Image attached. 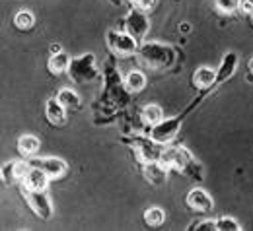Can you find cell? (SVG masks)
Returning a JSON list of instances; mask_svg holds the SVG:
<instances>
[{
	"label": "cell",
	"instance_id": "obj_1",
	"mask_svg": "<svg viewBox=\"0 0 253 231\" xmlns=\"http://www.w3.org/2000/svg\"><path fill=\"white\" fill-rule=\"evenodd\" d=\"M138 39H134L130 33H117V32H109L107 33V43H109V49L121 57V59H126L130 55L136 53L138 49Z\"/></svg>",
	"mask_w": 253,
	"mask_h": 231
},
{
	"label": "cell",
	"instance_id": "obj_2",
	"mask_svg": "<svg viewBox=\"0 0 253 231\" xmlns=\"http://www.w3.org/2000/svg\"><path fill=\"white\" fill-rule=\"evenodd\" d=\"M179 127H181V121H179V119H164L162 123L152 127L150 138L156 140L158 144H166V142H169L171 138H175Z\"/></svg>",
	"mask_w": 253,
	"mask_h": 231
},
{
	"label": "cell",
	"instance_id": "obj_3",
	"mask_svg": "<svg viewBox=\"0 0 253 231\" xmlns=\"http://www.w3.org/2000/svg\"><path fill=\"white\" fill-rule=\"evenodd\" d=\"M26 198H28V204L32 206V210L43 220L51 218V212H53V206H51V200L45 195V191H30L26 189Z\"/></svg>",
	"mask_w": 253,
	"mask_h": 231
},
{
	"label": "cell",
	"instance_id": "obj_4",
	"mask_svg": "<svg viewBox=\"0 0 253 231\" xmlns=\"http://www.w3.org/2000/svg\"><path fill=\"white\" fill-rule=\"evenodd\" d=\"M189 154L185 148H177V146H169L162 152V158H160V164L164 165L166 169L168 167H175V169H185L189 164Z\"/></svg>",
	"mask_w": 253,
	"mask_h": 231
},
{
	"label": "cell",
	"instance_id": "obj_5",
	"mask_svg": "<svg viewBox=\"0 0 253 231\" xmlns=\"http://www.w3.org/2000/svg\"><path fill=\"white\" fill-rule=\"evenodd\" d=\"M126 33H130L134 39H142L148 32V18L142 14V10H134L126 18Z\"/></svg>",
	"mask_w": 253,
	"mask_h": 231
},
{
	"label": "cell",
	"instance_id": "obj_6",
	"mask_svg": "<svg viewBox=\"0 0 253 231\" xmlns=\"http://www.w3.org/2000/svg\"><path fill=\"white\" fill-rule=\"evenodd\" d=\"M30 164H32L33 167L43 169L51 179L63 177L64 171H66V164H64L63 160H59V158H39V160H32Z\"/></svg>",
	"mask_w": 253,
	"mask_h": 231
},
{
	"label": "cell",
	"instance_id": "obj_7",
	"mask_svg": "<svg viewBox=\"0 0 253 231\" xmlns=\"http://www.w3.org/2000/svg\"><path fill=\"white\" fill-rule=\"evenodd\" d=\"M187 206L193 208V210H197V212H211L212 206H214V202H212V198L209 197L207 191L193 189L189 195H187Z\"/></svg>",
	"mask_w": 253,
	"mask_h": 231
},
{
	"label": "cell",
	"instance_id": "obj_8",
	"mask_svg": "<svg viewBox=\"0 0 253 231\" xmlns=\"http://www.w3.org/2000/svg\"><path fill=\"white\" fill-rule=\"evenodd\" d=\"M94 61V55H84L80 61H76L74 65H70V74L74 80L78 82H84V80H90L94 76V68H92V63Z\"/></svg>",
	"mask_w": 253,
	"mask_h": 231
},
{
	"label": "cell",
	"instance_id": "obj_9",
	"mask_svg": "<svg viewBox=\"0 0 253 231\" xmlns=\"http://www.w3.org/2000/svg\"><path fill=\"white\" fill-rule=\"evenodd\" d=\"M49 175L43 171V169H39V167H33L30 169V173L24 177V187L26 189H30V191H45L47 189V185H49Z\"/></svg>",
	"mask_w": 253,
	"mask_h": 231
},
{
	"label": "cell",
	"instance_id": "obj_10",
	"mask_svg": "<svg viewBox=\"0 0 253 231\" xmlns=\"http://www.w3.org/2000/svg\"><path fill=\"white\" fill-rule=\"evenodd\" d=\"M64 109L66 107H64L59 99H49L47 105H45V115H47L49 123H53V125H64V119H66Z\"/></svg>",
	"mask_w": 253,
	"mask_h": 231
},
{
	"label": "cell",
	"instance_id": "obj_11",
	"mask_svg": "<svg viewBox=\"0 0 253 231\" xmlns=\"http://www.w3.org/2000/svg\"><path fill=\"white\" fill-rule=\"evenodd\" d=\"M162 152H164V150H160L158 142H156V140H150V142H142V144H140L138 156H140L146 164H152V162H160Z\"/></svg>",
	"mask_w": 253,
	"mask_h": 231
},
{
	"label": "cell",
	"instance_id": "obj_12",
	"mask_svg": "<svg viewBox=\"0 0 253 231\" xmlns=\"http://www.w3.org/2000/svg\"><path fill=\"white\" fill-rule=\"evenodd\" d=\"M195 86L199 88H211L214 82H216V70L209 68V66H201L197 72H195V78H193Z\"/></svg>",
	"mask_w": 253,
	"mask_h": 231
},
{
	"label": "cell",
	"instance_id": "obj_13",
	"mask_svg": "<svg viewBox=\"0 0 253 231\" xmlns=\"http://www.w3.org/2000/svg\"><path fill=\"white\" fill-rule=\"evenodd\" d=\"M146 86V76L140 72V70H130L125 78V88L132 94H138L142 92Z\"/></svg>",
	"mask_w": 253,
	"mask_h": 231
},
{
	"label": "cell",
	"instance_id": "obj_14",
	"mask_svg": "<svg viewBox=\"0 0 253 231\" xmlns=\"http://www.w3.org/2000/svg\"><path fill=\"white\" fill-rule=\"evenodd\" d=\"M39 146H41L39 138H35L32 134H24L18 140V150H20L22 156H33V154H37L39 152Z\"/></svg>",
	"mask_w": 253,
	"mask_h": 231
},
{
	"label": "cell",
	"instance_id": "obj_15",
	"mask_svg": "<svg viewBox=\"0 0 253 231\" xmlns=\"http://www.w3.org/2000/svg\"><path fill=\"white\" fill-rule=\"evenodd\" d=\"M72 65V61H70V57L66 55V53H57V55H51V59H49V70L53 72V74H61V72H66L68 68Z\"/></svg>",
	"mask_w": 253,
	"mask_h": 231
},
{
	"label": "cell",
	"instance_id": "obj_16",
	"mask_svg": "<svg viewBox=\"0 0 253 231\" xmlns=\"http://www.w3.org/2000/svg\"><path fill=\"white\" fill-rule=\"evenodd\" d=\"M142 121L146 123V125H150V127H154V125H158L164 121V111H162V107L160 105H146L144 109H142Z\"/></svg>",
	"mask_w": 253,
	"mask_h": 231
},
{
	"label": "cell",
	"instance_id": "obj_17",
	"mask_svg": "<svg viewBox=\"0 0 253 231\" xmlns=\"http://www.w3.org/2000/svg\"><path fill=\"white\" fill-rule=\"evenodd\" d=\"M144 173H146V179H148L150 183H154V185H160V183L166 179V167L160 164V162L146 164V169H144Z\"/></svg>",
	"mask_w": 253,
	"mask_h": 231
},
{
	"label": "cell",
	"instance_id": "obj_18",
	"mask_svg": "<svg viewBox=\"0 0 253 231\" xmlns=\"http://www.w3.org/2000/svg\"><path fill=\"white\" fill-rule=\"evenodd\" d=\"M236 65H238L236 55H234V53L226 55V57H224V61H222L220 70L216 72V80H218V82H224L226 78H230V76H232V72L236 70Z\"/></svg>",
	"mask_w": 253,
	"mask_h": 231
},
{
	"label": "cell",
	"instance_id": "obj_19",
	"mask_svg": "<svg viewBox=\"0 0 253 231\" xmlns=\"http://www.w3.org/2000/svg\"><path fill=\"white\" fill-rule=\"evenodd\" d=\"M57 99L63 103L66 109H76V107H80V98H78V94H76L74 90H70V88H63V90L59 92Z\"/></svg>",
	"mask_w": 253,
	"mask_h": 231
},
{
	"label": "cell",
	"instance_id": "obj_20",
	"mask_svg": "<svg viewBox=\"0 0 253 231\" xmlns=\"http://www.w3.org/2000/svg\"><path fill=\"white\" fill-rule=\"evenodd\" d=\"M144 222L148 226H152V228H158V226H162L166 222V212L162 208H156V206L154 208H148L144 212Z\"/></svg>",
	"mask_w": 253,
	"mask_h": 231
},
{
	"label": "cell",
	"instance_id": "obj_21",
	"mask_svg": "<svg viewBox=\"0 0 253 231\" xmlns=\"http://www.w3.org/2000/svg\"><path fill=\"white\" fill-rule=\"evenodd\" d=\"M33 22H35V18H33V14L30 10H20V12L16 14V18H14V24H16L20 30H30L33 26Z\"/></svg>",
	"mask_w": 253,
	"mask_h": 231
},
{
	"label": "cell",
	"instance_id": "obj_22",
	"mask_svg": "<svg viewBox=\"0 0 253 231\" xmlns=\"http://www.w3.org/2000/svg\"><path fill=\"white\" fill-rule=\"evenodd\" d=\"M242 230L240 228V224L234 220V218H218L216 220V231H238Z\"/></svg>",
	"mask_w": 253,
	"mask_h": 231
},
{
	"label": "cell",
	"instance_id": "obj_23",
	"mask_svg": "<svg viewBox=\"0 0 253 231\" xmlns=\"http://www.w3.org/2000/svg\"><path fill=\"white\" fill-rule=\"evenodd\" d=\"M214 6L224 14H232L240 10V0H214Z\"/></svg>",
	"mask_w": 253,
	"mask_h": 231
},
{
	"label": "cell",
	"instance_id": "obj_24",
	"mask_svg": "<svg viewBox=\"0 0 253 231\" xmlns=\"http://www.w3.org/2000/svg\"><path fill=\"white\" fill-rule=\"evenodd\" d=\"M2 179H4V183H14L18 179L16 177V162L4 164V167H2Z\"/></svg>",
	"mask_w": 253,
	"mask_h": 231
},
{
	"label": "cell",
	"instance_id": "obj_25",
	"mask_svg": "<svg viewBox=\"0 0 253 231\" xmlns=\"http://www.w3.org/2000/svg\"><path fill=\"white\" fill-rule=\"evenodd\" d=\"M30 169H32L30 162H16V177L24 181V177L30 173Z\"/></svg>",
	"mask_w": 253,
	"mask_h": 231
},
{
	"label": "cell",
	"instance_id": "obj_26",
	"mask_svg": "<svg viewBox=\"0 0 253 231\" xmlns=\"http://www.w3.org/2000/svg\"><path fill=\"white\" fill-rule=\"evenodd\" d=\"M191 230H216V222H212V220H205V222H201V224H197V226H193Z\"/></svg>",
	"mask_w": 253,
	"mask_h": 231
},
{
	"label": "cell",
	"instance_id": "obj_27",
	"mask_svg": "<svg viewBox=\"0 0 253 231\" xmlns=\"http://www.w3.org/2000/svg\"><path fill=\"white\" fill-rule=\"evenodd\" d=\"M240 12L252 16L253 14V0H240Z\"/></svg>",
	"mask_w": 253,
	"mask_h": 231
},
{
	"label": "cell",
	"instance_id": "obj_28",
	"mask_svg": "<svg viewBox=\"0 0 253 231\" xmlns=\"http://www.w3.org/2000/svg\"><path fill=\"white\" fill-rule=\"evenodd\" d=\"M132 2H134V6H136L138 10H142V12H144V10H150V8L154 6V2H156V0H132Z\"/></svg>",
	"mask_w": 253,
	"mask_h": 231
},
{
	"label": "cell",
	"instance_id": "obj_29",
	"mask_svg": "<svg viewBox=\"0 0 253 231\" xmlns=\"http://www.w3.org/2000/svg\"><path fill=\"white\" fill-rule=\"evenodd\" d=\"M49 51H51V55H57V53H63V47H61L59 43H51Z\"/></svg>",
	"mask_w": 253,
	"mask_h": 231
},
{
	"label": "cell",
	"instance_id": "obj_30",
	"mask_svg": "<svg viewBox=\"0 0 253 231\" xmlns=\"http://www.w3.org/2000/svg\"><path fill=\"white\" fill-rule=\"evenodd\" d=\"M250 68H252V72H253V59L250 61Z\"/></svg>",
	"mask_w": 253,
	"mask_h": 231
}]
</instances>
